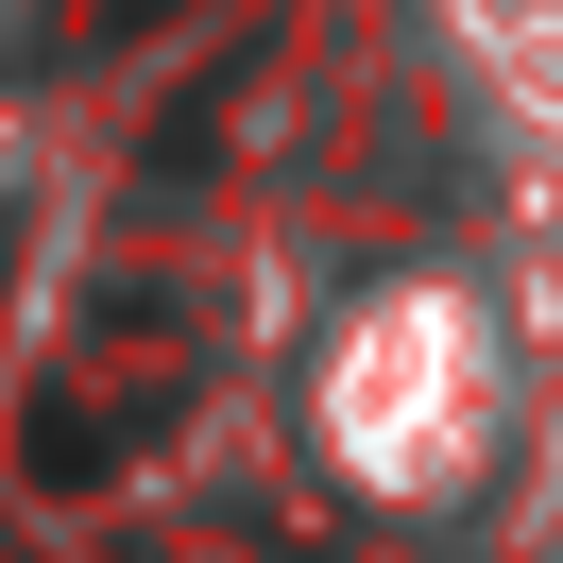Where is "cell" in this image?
<instances>
[{
    "instance_id": "obj_1",
    "label": "cell",
    "mask_w": 563,
    "mask_h": 563,
    "mask_svg": "<svg viewBox=\"0 0 563 563\" xmlns=\"http://www.w3.org/2000/svg\"><path fill=\"white\" fill-rule=\"evenodd\" d=\"M137 18H154V0H69V35H137Z\"/></svg>"
}]
</instances>
